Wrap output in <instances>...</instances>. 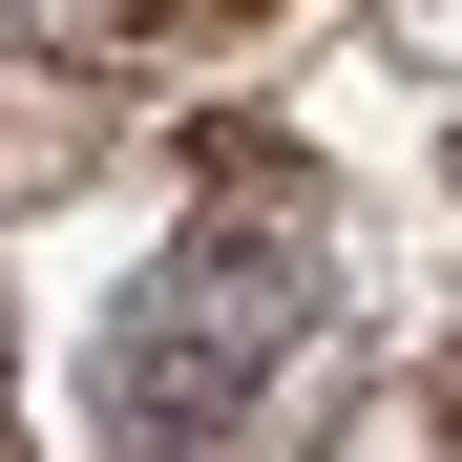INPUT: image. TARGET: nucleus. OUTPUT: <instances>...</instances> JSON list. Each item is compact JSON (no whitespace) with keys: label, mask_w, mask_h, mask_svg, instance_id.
<instances>
[{"label":"nucleus","mask_w":462,"mask_h":462,"mask_svg":"<svg viewBox=\"0 0 462 462\" xmlns=\"http://www.w3.org/2000/svg\"><path fill=\"white\" fill-rule=\"evenodd\" d=\"M294 357H316V253L253 210V231H189L169 273L106 316V441L126 462H253V420L294 400Z\"/></svg>","instance_id":"1"}]
</instances>
